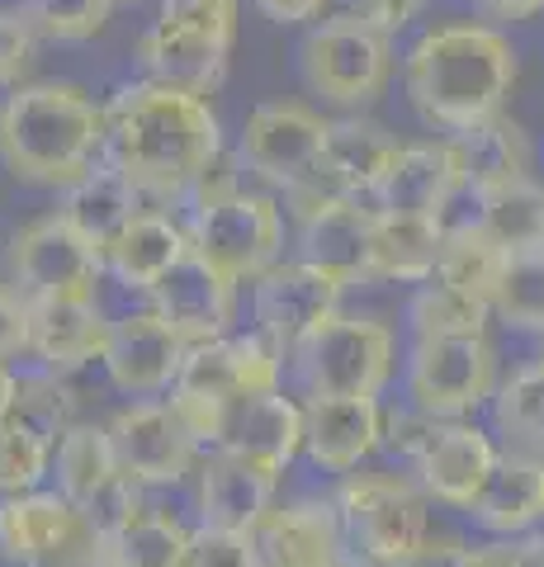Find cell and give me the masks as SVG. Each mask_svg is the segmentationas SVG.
<instances>
[{
  "label": "cell",
  "mask_w": 544,
  "mask_h": 567,
  "mask_svg": "<svg viewBox=\"0 0 544 567\" xmlns=\"http://www.w3.org/2000/svg\"><path fill=\"white\" fill-rule=\"evenodd\" d=\"M33 43L39 29L29 24L24 10H0V85H24L29 66H33Z\"/></svg>",
  "instance_id": "cell-42"
},
{
  "label": "cell",
  "mask_w": 544,
  "mask_h": 567,
  "mask_svg": "<svg viewBox=\"0 0 544 567\" xmlns=\"http://www.w3.org/2000/svg\"><path fill=\"white\" fill-rule=\"evenodd\" d=\"M473 10H479V20L487 24H521V20H535L544 14V0H469Z\"/></svg>",
  "instance_id": "cell-47"
},
{
  "label": "cell",
  "mask_w": 544,
  "mask_h": 567,
  "mask_svg": "<svg viewBox=\"0 0 544 567\" xmlns=\"http://www.w3.org/2000/svg\"><path fill=\"white\" fill-rule=\"evenodd\" d=\"M279 364H285V350H279L260 327L256 331H227V336H214V341L189 346L181 379H175V393H195V398L233 406L237 398L279 388Z\"/></svg>",
  "instance_id": "cell-15"
},
{
  "label": "cell",
  "mask_w": 544,
  "mask_h": 567,
  "mask_svg": "<svg viewBox=\"0 0 544 567\" xmlns=\"http://www.w3.org/2000/svg\"><path fill=\"white\" fill-rule=\"evenodd\" d=\"M497 445L487 440L479 425H469V421H441L435 425V435H431V445L417 454V483L427 496H435V502H445V506H469L473 502V492L483 487V477L493 473L497 464Z\"/></svg>",
  "instance_id": "cell-23"
},
{
  "label": "cell",
  "mask_w": 544,
  "mask_h": 567,
  "mask_svg": "<svg viewBox=\"0 0 544 567\" xmlns=\"http://www.w3.org/2000/svg\"><path fill=\"white\" fill-rule=\"evenodd\" d=\"M218 450L247 458V464L279 477L294 464V454L304 450V406L294 398H285L279 388L237 398L227 406V425H223Z\"/></svg>",
  "instance_id": "cell-20"
},
{
  "label": "cell",
  "mask_w": 544,
  "mask_h": 567,
  "mask_svg": "<svg viewBox=\"0 0 544 567\" xmlns=\"http://www.w3.org/2000/svg\"><path fill=\"white\" fill-rule=\"evenodd\" d=\"M487 317H493V308L479 303V298H469V293H460V289H450V284H441V279H421L417 293H412V308H408L412 341L487 331Z\"/></svg>",
  "instance_id": "cell-37"
},
{
  "label": "cell",
  "mask_w": 544,
  "mask_h": 567,
  "mask_svg": "<svg viewBox=\"0 0 544 567\" xmlns=\"http://www.w3.org/2000/svg\"><path fill=\"white\" fill-rule=\"evenodd\" d=\"M337 511L350 554L370 567H408L431 544L427 492L412 487L408 477H346L337 492Z\"/></svg>",
  "instance_id": "cell-6"
},
{
  "label": "cell",
  "mask_w": 544,
  "mask_h": 567,
  "mask_svg": "<svg viewBox=\"0 0 544 567\" xmlns=\"http://www.w3.org/2000/svg\"><path fill=\"white\" fill-rule=\"evenodd\" d=\"M493 317H502V322L516 331L544 336V246L540 251L506 256L497 293H493Z\"/></svg>",
  "instance_id": "cell-38"
},
{
  "label": "cell",
  "mask_w": 544,
  "mask_h": 567,
  "mask_svg": "<svg viewBox=\"0 0 544 567\" xmlns=\"http://www.w3.org/2000/svg\"><path fill=\"white\" fill-rule=\"evenodd\" d=\"M435 425H441V416H427L421 406H402V412L383 416V445H389L398 458H408V464H417V454L431 445Z\"/></svg>",
  "instance_id": "cell-44"
},
{
  "label": "cell",
  "mask_w": 544,
  "mask_h": 567,
  "mask_svg": "<svg viewBox=\"0 0 544 567\" xmlns=\"http://www.w3.org/2000/svg\"><path fill=\"white\" fill-rule=\"evenodd\" d=\"M497 354L487 331L473 336H431V341L412 346L408 360V398L427 416L454 421L473 412L479 402L493 398Z\"/></svg>",
  "instance_id": "cell-10"
},
{
  "label": "cell",
  "mask_w": 544,
  "mask_h": 567,
  "mask_svg": "<svg viewBox=\"0 0 544 567\" xmlns=\"http://www.w3.org/2000/svg\"><path fill=\"white\" fill-rule=\"evenodd\" d=\"M308 398H379L393 374V331L374 317H327L294 354Z\"/></svg>",
  "instance_id": "cell-8"
},
{
  "label": "cell",
  "mask_w": 544,
  "mask_h": 567,
  "mask_svg": "<svg viewBox=\"0 0 544 567\" xmlns=\"http://www.w3.org/2000/svg\"><path fill=\"white\" fill-rule=\"evenodd\" d=\"M104 336H110V322L91 298H33L29 303V350L52 374H72L100 360Z\"/></svg>",
  "instance_id": "cell-28"
},
{
  "label": "cell",
  "mask_w": 544,
  "mask_h": 567,
  "mask_svg": "<svg viewBox=\"0 0 544 567\" xmlns=\"http://www.w3.org/2000/svg\"><path fill=\"white\" fill-rule=\"evenodd\" d=\"M119 6H137V0H119Z\"/></svg>",
  "instance_id": "cell-54"
},
{
  "label": "cell",
  "mask_w": 544,
  "mask_h": 567,
  "mask_svg": "<svg viewBox=\"0 0 544 567\" xmlns=\"http://www.w3.org/2000/svg\"><path fill=\"white\" fill-rule=\"evenodd\" d=\"M10 270L20 284L14 293L24 303L33 298H91L104 270V251L85 241L62 213H48L10 241Z\"/></svg>",
  "instance_id": "cell-12"
},
{
  "label": "cell",
  "mask_w": 544,
  "mask_h": 567,
  "mask_svg": "<svg viewBox=\"0 0 544 567\" xmlns=\"http://www.w3.org/2000/svg\"><path fill=\"white\" fill-rule=\"evenodd\" d=\"M58 213L91 246L110 251V241L143 213V189H137L114 162H95L91 171L76 175V181L62 189Z\"/></svg>",
  "instance_id": "cell-29"
},
{
  "label": "cell",
  "mask_w": 544,
  "mask_h": 567,
  "mask_svg": "<svg viewBox=\"0 0 544 567\" xmlns=\"http://www.w3.org/2000/svg\"><path fill=\"white\" fill-rule=\"evenodd\" d=\"M237 24L242 0H162L156 20L137 39V62L152 81L208 95L233 58Z\"/></svg>",
  "instance_id": "cell-4"
},
{
  "label": "cell",
  "mask_w": 544,
  "mask_h": 567,
  "mask_svg": "<svg viewBox=\"0 0 544 567\" xmlns=\"http://www.w3.org/2000/svg\"><path fill=\"white\" fill-rule=\"evenodd\" d=\"M62 567H119V558L110 554V544H104V539H95V544H85L76 558H66Z\"/></svg>",
  "instance_id": "cell-51"
},
{
  "label": "cell",
  "mask_w": 544,
  "mask_h": 567,
  "mask_svg": "<svg viewBox=\"0 0 544 567\" xmlns=\"http://www.w3.org/2000/svg\"><path fill=\"white\" fill-rule=\"evenodd\" d=\"M95 544L91 520L62 492H0V554L20 567H62Z\"/></svg>",
  "instance_id": "cell-13"
},
{
  "label": "cell",
  "mask_w": 544,
  "mask_h": 567,
  "mask_svg": "<svg viewBox=\"0 0 544 567\" xmlns=\"http://www.w3.org/2000/svg\"><path fill=\"white\" fill-rule=\"evenodd\" d=\"M516 48L487 20L435 24L402 58V91L421 123L460 133L502 114L516 85Z\"/></svg>",
  "instance_id": "cell-2"
},
{
  "label": "cell",
  "mask_w": 544,
  "mask_h": 567,
  "mask_svg": "<svg viewBox=\"0 0 544 567\" xmlns=\"http://www.w3.org/2000/svg\"><path fill=\"white\" fill-rule=\"evenodd\" d=\"M189 251V233L181 223H171V213L143 208L137 218L110 241L104 251V270H110L119 284L129 289H152L175 260Z\"/></svg>",
  "instance_id": "cell-30"
},
{
  "label": "cell",
  "mask_w": 544,
  "mask_h": 567,
  "mask_svg": "<svg viewBox=\"0 0 544 567\" xmlns=\"http://www.w3.org/2000/svg\"><path fill=\"white\" fill-rule=\"evenodd\" d=\"M14 398H20V379L10 374L6 364H0V425H6L14 416Z\"/></svg>",
  "instance_id": "cell-52"
},
{
  "label": "cell",
  "mask_w": 544,
  "mask_h": 567,
  "mask_svg": "<svg viewBox=\"0 0 544 567\" xmlns=\"http://www.w3.org/2000/svg\"><path fill=\"white\" fill-rule=\"evenodd\" d=\"M218 152L223 123L208 95L147 76L104 104V162H114L143 194L175 199L199 189Z\"/></svg>",
  "instance_id": "cell-1"
},
{
  "label": "cell",
  "mask_w": 544,
  "mask_h": 567,
  "mask_svg": "<svg viewBox=\"0 0 544 567\" xmlns=\"http://www.w3.org/2000/svg\"><path fill=\"white\" fill-rule=\"evenodd\" d=\"M252 284H256L252 289L256 327L285 354H294L327 317L341 312V289H346L337 275H327L308 260H275L270 270L256 275Z\"/></svg>",
  "instance_id": "cell-14"
},
{
  "label": "cell",
  "mask_w": 544,
  "mask_h": 567,
  "mask_svg": "<svg viewBox=\"0 0 544 567\" xmlns=\"http://www.w3.org/2000/svg\"><path fill=\"white\" fill-rule=\"evenodd\" d=\"M298 76L318 100L337 110H365L389 91L393 76V33L360 20V14H331L312 24L298 43Z\"/></svg>",
  "instance_id": "cell-5"
},
{
  "label": "cell",
  "mask_w": 544,
  "mask_h": 567,
  "mask_svg": "<svg viewBox=\"0 0 544 567\" xmlns=\"http://www.w3.org/2000/svg\"><path fill=\"white\" fill-rule=\"evenodd\" d=\"M114 454L133 483L156 487V483H181L195 468L199 445L189 440L185 421L175 416L171 402H133L110 421Z\"/></svg>",
  "instance_id": "cell-18"
},
{
  "label": "cell",
  "mask_w": 544,
  "mask_h": 567,
  "mask_svg": "<svg viewBox=\"0 0 544 567\" xmlns=\"http://www.w3.org/2000/svg\"><path fill=\"white\" fill-rule=\"evenodd\" d=\"M189 246L214 260L227 279H256L266 275L279 260V246H285V218H279V204L270 194H252L237 185H218L204 189L195 204V218H189Z\"/></svg>",
  "instance_id": "cell-7"
},
{
  "label": "cell",
  "mask_w": 544,
  "mask_h": 567,
  "mask_svg": "<svg viewBox=\"0 0 544 567\" xmlns=\"http://www.w3.org/2000/svg\"><path fill=\"white\" fill-rule=\"evenodd\" d=\"M119 0H24V14L29 24L43 33V39H58V43H85L110 24V10Z\"/></svg>",
  "instance_id": "cell-39"
},
{
  "label": "cell",
  "mask_w": 544,
  "mask_h": 567,
  "mask_svg": "<svg viewBox=\"0 0 544 567\" xmlns=\"http://www.w3.org/2000/svg\"><path fill=\"white\" fill-rule=\"evenodd\" d=\"M124 477V464L114 454V435L110 425H76L58 440V487L62 496H72L76 506H85L91 496H100L104 487Z\"/></svg>",
  "instance_id": "cell-33"
},
{
  "label": "cell",
  "mask_w": 544,
  "mask_h": 567,
  "mask_svg": "<svg viewBox=\"0 0 544 567\" xmlns=\"http://www.w3.org/2000/svg\"><path fill=\"white\" fill-rule=\"evenodd\" d=\"M479 233L502 246L506 256L516 251H540L544 246V185L535 181H521V185H506L493 194H479L473 199V218H469Z\"/></svg>",
  "instance_id": "cell-32"
},
{
  "label": "cell",
  "mask_w": 544,
  "mask_h": 567,
  "mask_svg": "<svg viewBox=\"0 0 544 567\" xmlns=\"http://www.w3.org/2000/svg\"><path fill=\"white\" fill-rule=\"evenodd\" d=\"M104 544H110V554L119 558V567H185L189 548H195V535H189L175 516H162V511L143 506L137 516H129L124 525H119Z\"/></svg>",
  "instance_id": "cell-34"
},
{
  "label": "cell",
  "mask_w": 544,
  "mask_h": 567,
  "mask_svg": "<svg viewBox=\"0 0 544 567\" xmlns=\"http://www.w3.org/2000/svg\"><path fill=\"white\" fill-rule=\"evenodd\" d=\"M327 128L331 118H322L318 110H308L298 100L256 104L247 114V128H242V162L266 185H279L289 199L312 194L322 171Z\"/></svg>",
  "instance_id": "cell-9"
},
{
  "label": "cell",
  "mask_w": 544,
  "mask_h": 567,
  "mask_svg": "<svg viewBox=\"0 0 544 567\" xmlns=\"http://www.w3.org/2000/svg\"><path fill=\"white\" fill-rule=\"evenodd\" d=\"M275 483L279 477L247 464V458L227 454V450H208L204 468H199V511L204 525L214 529H237L252 535L260 516L275 506Z\"/></svg>",
  "instance_id": "cell-27"
},
{
  "label": "cell",
  "mask_w": 544,
  "mask_h": 567,
  "mask_svg": "<svg viewBox=\"0 0 544 567\" xmlns=\"http://www.w3.org/2000/svg\"><path fill=\"white\" fill-rule=\"evenodd\" d=\"M152 308L166 322L195 341H214V336L233 331V312H237V279H227L214 260H204L195 246L171 265V270L152 284Z\"/></svg>",
  "instance_id": "cell-19"
},
{
  "label": "cell",
  "mask_w": 544,
  "mask_h": 567,
  "mask_svg": "<svg viewBox=\"0 0 544 567\" xmlns=\"http://www.w3.org/2000/svg\"><path fill=\"white\" fill-rule=\"evenodd\" d=\"M185 567H256L252 535L204 525V529H195V548H189V563Z\"/></svg>",
  "instance_id": "cell-43"
},
{
  "label": "cell",
  "mask_w": 544,
  "mask_h": 567,
  "mask_svg": "<svg viewBox=\"0 0 544 567\" xmlns=\"http://www.w3.org/2000/svg\"><path fill=\"white\" fill-rule=\"evenodd\" d=\"M270 24H308L331 6V0H252Z\"/></svg>",
  "instance_id": "cell-48"
},
{
  "label": "cell",
  "mask_w": 544,
  "mask_h": 567,
  "mask_svg": "<svg viewBox=\"0 0 544 567\" xmlns=\"http://www.w3.org/2000/svg\"><path fill=\"white\" fill-rule=\"evenodd\" d=\"M104 152V110L72 81H24L0 104V162L14 181L66 189Z\"/></svg>",
  "instance_id": "cell-3"
},
{
  "label": "cell",
  "mask_w": 544,
  "mask_h": 567,
  "mask_svg": "<svg viewBox=\"0 0 544 567\" xmlns=\"http://www.w3.org/2000/svg\"><path fill=\"white\" fill-rule=\"evenodd\" d=\"M402 142L383 128V123L365 118V114H346L331 118L327 128V147H322V171H318V189L322 194H356L370 199L374 185L383 181V171L398 156Z\"/></svg>",
  "instance_id": "cell-26"
},
{
  "label": "cell",
  "mask_w": 544,
  "mask_h": 567,
  "mask_svg": "<svg viewBox=\"0 0 544 567\" xmlns=\"http://www.w3.org/2000/svg\"><path fill=\"white\" fill-rule=\"evenodd\" d=\"M445 218H421V213H379L374 218V279L421 284L435 275L445 251Z\"/></svg>",
  "instance_id": "cell-31"
},
{
  "label": "cell",
  "mask_w": 544,
  "mask_h": 567,
  "mask_svg": "<svg viewBox=\"0 0 544 567\" xmlns=\"http://www.w3.org/2000/svg\"><path fill=\"white\" fill-rule=\"evenodd\" d=\"M256 567H360L350 554L337 502L270 506L252 529Z\"/></svg>",
  "instance_id": "cell-17"
},
{
  "label": "cell",
  "mask_w": 544,
  "mask_h": 567,
  "mask_svg": "<svg viewBox=\"0 0 544 567\" xmlns=\"http://www.w3.org/2000/svg\"><path fill=\"white\" fill-rule=\"evenodd\" d=\"M14 421L33 425L39 435H48L52 445L72 431V398H66L62 379L52 374H33V379H20V398H14Z\"/></svg>",
  "instance_id": "cell-41"
},
{
  "label": "cell",
  "mask_w": 544,
  "mask_h": 567,
  "mask_svg": "<svg viewBox=\"0 0 544 567\" xmlns=\"http://www.w3.org/2000/svg\"><path fill=\"white\" fill-rule=\"evenodd\" d=\"M408 567H473V548L469 544H427Z\"/></svg>",
  "instance_id": "cell-49"
},
{
  "label": "cell",
  "mask_w": 544,
  "mask_h": 567,
  "mask_svg": "<svg viewBox=\"0 0 544 567\" xmlns=\"http://www.w3.org/2000/svg\"><path fill=\"white\" fill-rule=\"evenodd\" d=\"M185 354H189V341L152 308V312H129L119 322H110L100 364L114 388H124L133 398H147V393L175 388Z\"/></svg>",
  "instance_id": "cell-16"
},
{
  "label": "cell",
  "mask_w": 544,
  "mask_h": 567,
  "mask_svg": "<svg viewBox=\"0 0 544 567\" xmlns=\"http://www.w3.org/2000/svg\"><path fill=\"white\" fill-rule=\"evenodd\" d=\"M450 147H454V162H460V189L473 194V199L531 181V171H535L531 133L506 114H493V118L473 123V128L450 133Z\"/></svg>",
  "instance_id": "cell-24"
},
{
  "label": "cell",
  "mask_w": 544,
  "mask_h": 567,
  "mask_svg": "<svg viewBox=\"0 0 544 567\" xmlns=\"http://www.w3.org/2000/svg\"><path fill=\"white\" fill-rule=\"evenodd\" d=\"M454 194H460V162H454V147L445 137V142H412V147H398L389 171H383V181L370 194V204L379 213L445 218Z\"/></svg>",
  "instance_id": "cell-22"
},
{
  "label": "cell",
  "mask_w": 544,
  "mask_h": 567,
  "mask_svg": "<svg viewBox=\"0 0 544 567\" xmlns=\"http://www.w3.org/2000/svg\"><path fill=\"white\" fill-rule=\"evenodd\" d=\"M427 6H431V0H346L350 14L379 24L383 33H402L412 20H421V10H427Z\"/></svg>",
  "instance_id": "cell-45"
},
{
  "label": "cell",
  "mask_w": 544,
  "mask_h": 567,
  "mask_svg": "<svg viewBox=\"0 0 544 567\" xmlns=\"http://www.w3.org/2000/svg\"><path fill=\"white\" fill-rule=\"evenodd\" d=\"M473 567H525V544H483V548H473Z\"/></svg>",
  "instance_id": "cell-50"
},
{
  "label": "cell",
  "mask_w": 544,
  "mask_h": 567,
  "mask_svg": "<svg viewBox=\"0 0 544 567\" xmlns=\"http://www.w3.org/2000/svg\"><path fill=\"white\" fill-rule=\"evenodd\" d=\"M294 218H298V260L318 265L337 275L341 284L374 279V218L379 208L356 194H298Z\"/></svg>",
  "instance_id": "cell-11"
},
{
  "label": "cell",
  "mask_w": 544,
  "mask_h": 567,
  "mask_svg": "<svg viewBox=\"0 0 544 567\" xmlns=\"http://www.w3.org/2000/svg\"><path fill=\"white\" fill-rule=\"evenodd\" d=\"M525 567H544V539H525Z\"/></svg>",
  "instance_id": "cell-53"
},
{
  "label": "cell",
  "mask_w": 544,
  "mask_h": 567,
  "mask_svg": "<svg viewBox=\"0 0 544 567\" xmlns=\"http://www.w3.org/2000/svg\"><path fill=\"white\" fill-rule=\"evenodd\" d=\"M14 350H29V303L0 289V360H10Z\"/></svg>",
  "instance_id": "cell-46"
},
{
  "label": "cell",
  "mask_w": 544,
  "mask_h": 567,
  "mask_svg": "<svg viewBox=\"0 0 544 567\" xmlns=\"http://www.w3.org/2000/svg\"><path fill=\"white\" fill-rule=\"evenodd\" d=\"M52 454H58V445H52L48 435H39L33 425L10 416L6 425H0V492L39 487V477L48 473Z\"/></svg>",
  "instance_id": "cell-40"
},
{
  "label": "cell",
  "mask_w": 544,
  "mask_h": 567,
  "mask_svg": "<svg viewBox=\"0 0 544 567\" xmlns=\"http://www.w3.org/2000/svg\"><path fill=\"white\" fill-rule=\"evenodd\" d=\"M493 416L497 431L506 435V450L544 454V354L497 388Z\"/></svg>",
  "instance_id": "cell-36"
},
{
  "label": "cell",
  "mask_w": 544,
  "mask_h": 567,
  "mask_svg": "<svg viewBox=\"0 0 544 567\" xmlns=\"http://www.w3.org/2000/svg\"><path fill=\"white\" fill-rule=\"evenodd\" d=\"M464 511L487 535H525L535 520H544V454L502 450Z\"/></svg>",
  "instance_id": "cell-25"
},
{
  "label": "cell",
  "mask_w": 544,
  "mask_h": 567,
  "mask_svg": "<svg viewBox=\"0 0 544 567\" xmlns=\"http://www.w3.org/2000/svg\"><path fill=\"white\" fill-rule=\"evenodd\" d=\"M383 445L379 398H308L304 450L318 468L350 473Z\"/></svg>",
  "instance_id": "cell-21"
},
{
  "label": "cell",
  "mask_w": 544,
  "mask_h": 567,
  "mask_svg": "<svg viewBox=\"0 0 544 567\" xmlns=\"http://www.w3.org/2000/svg\"><path fill=\"white\" fill-rule=\"evenodd\" d=\"M502 265H506V251L502 246L487 241L473 223H450L445 233V251H441V265H435L431 279L450 284L469 298L493 308V293H497V279H502Z\"/></svg>",
  "instance_id": "cell-35"
}]
</instances>
